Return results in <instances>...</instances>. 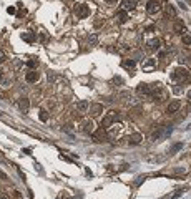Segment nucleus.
Here are the masks:
<instances>
[{"mask_svg":"<svg viewBox=\"0 0 191 199\" xmlns=\"http://www.w3.org/2000/svg\"><path fill=\"white\" fill-rule=\"evenodd\" d=\"M190 78V73H188L186 68H176V70H173L171 73H169V80L171 82H186V80Z\"/></svg>","mask_w":191,"mask_h":199,"instance_id":"f257e3e1","label":"nucleus"},{"mask_svg":"<svg viewBox=\"0 0 191 199\" xmlns=\"http://www.w3.org/2000/svg\"><path fill=\"white\" fill-rule=\"evenodd\" d=\"M115 120H120V116L115 113V111H110V113L106 114V116H103V120H101V128H103V129L110 128Z\"/></svg>","mask_w":191,"mask_h":199,"instance_id":"f03ea898","label":"nucleus"},{"mask_svg":"<svg viewBox=\"0 0 191 199\" xmlns=\"http://www.w3.org/2000/svg\"><path fill=\"white\" fill-rule=\"evenodd\" d=\"M160 10H161V4L158 0H148L146 2V12L150 15H156Z\"/></svg>","mask_w":191,"mask_h":199,"instance_id":"7ed1b4c3","label":"nucleus"},{"mask_svg":"<svg viewBox=\"0 0 191 199\" xmlns=\"http://www.w3.org/2000/svg\"><path fill=\"white\" fill-rule=\"evenodd\" d=\"M75 13L78 18H87L88 15H90V7H87V5H83V4H78V5H75Z\"/></svg>","mask_w":191,"mask_h":199,"instance_id":"20e7f679","label":"nucleus"},{"mask_svg":"<svg viewBox=\"0 0 191 199\" xmlns=\"http://www.w3.org/2000/svg\"><path fill=\"white\" fill-rule=\"evenodd\" d=\"M141 68H143V71H151L156 68V60L155 58H146V60L141 61Z\"/></svg>","mask_w":191,"mask_h":199,"instance_id":"39448f33","label":"nucleus"},{"mask_svg":"<svg viewBox=\"0 0 191 199\" xmlns=\"http://www.w3.org/2000/svg\"><path fill=\"white\" fill-rule=\"evenodd\" d=\"M120 7H121V10H125V12H131V10L136 8V0H121Z\"/></svg>","mask_w":191,"mask_h":199,"instance_id":"423d86ee","label":"nucleus"},{"mask_svg":"<svg viewBox=\"0 0 191 199\" xmlns=\"http://www.w3.org/2000/svg\"><path fill=\"white\" fill-rule=\"evenodd\" d=\"M38 78H40V75L37 73V70H30L28 73L25 75V82L27 83H37Z\"/></svg>","mask_w":191,"mask_h":199,"instance_id":"0eeeda50","label":"nucleus"},{"mask_svg":"<svg viewBox=\"0 0 191 199\" xmlns=\"http://www.w3.org/2000/svg\"><path fill=\"white\" fill-rule=\"evenodd\" d=\"M180 108H181V103L178 101V100H175V101H171V103L168 105V108H166V113H168V114H173V113H176Z\"/></svg>","mask_w":191,"mask_h":199,"instance_id":"6e6552de","label":"nucleus"},{"mask_svg":"<svg viewBox=\"0 0 191 199\" xmlns=\"http://www.w3.org/2000/svg\"><path fill=\"white\" fill-rule=\"evenodd\" d=\"M168 131H171V128H166V126H161V128H160L158 131H155V133L151 135V139H153V141H156V139H160L163 135H166Z\"/></svg>","mask_w":191,"mask_h":199,"instance_id":"1a4fd4ad","label":"nucleus"},{"mask_svg":"<svg viewBox=\"0 0 191 199\" xmlns=\"http://www.w3.org/2000/svg\"><path fill=\"white\" fill-rule=\"evenodd\" d=\"M116 22H118L120 25H123V23H126V20H128V12H125V10H118L116 12Z\"/></svg>","mask_w":191,"mask_h":199,"instance_id":"9d476101","label":"nucleus"},{"mask_svg":"<svg viewBox=\"0 0 191 199\" xmlns=\"http://www.w3.org/2000/svg\"><path fill=\"white\" fill-rule=\"evenodd\" d=\"M160 45H161V42H160V38H156V37L146 42L148 50H160Z\"/></svg>","mask_w":191,"mask_h":199,"instance_id":"9b49d317","label":"nucleus"},{"mask_svg":"<svg viewBox=\"0 0 191 199\" xmlns=\"http://www.w3.org/2000/svg\"><path fill=\"white\" fill-rule=\"evenodd\" d=\"M88 108H90V103H88L87 100H82V101H78V103H76V110H78L80 113H87Z\"/></svg>","mask_w":191,"mask_h":199,"instance_id":"f8f14e48","label":"nucleus"},{"mask_svg":"<svg viewBox=\"0 0 191 199\" xmlns=\"http://www.w3.org/2000/svg\"><path fill=\"white\" fill-rule=\"evenodd\" d=\"M136 93L138 95H150V85H146V83H140V85L136 86Z\"/></svg>","mask_w":191,"mask_h":199,"instance_id":"ddd939ff","label":"nucleus"},{"mask_svg":"<svg viewBox=\"0 0 191 199\" xmlns=\"http://www.w3.org/2000/svg\"><path fill=\"white\" fill-rule=\"evenodd\" d=\"M28 106H30L28 98H20V100H18V108H20L23 113H27V111H28Z\"/></svg>","mask_w":191,"mask_h":199,"instance_id":"4468645a","label":"nucleus"},{"mask_svg":"<svg viewBox=\"0 0 191 199\" xmlns=\"http://www.w3.org/2000/svg\"><path fill=\"white\" fill-rule=\"evenodd\" d=\"M83 131L88 133V135H90V133H95V124H93V121H91V120H87V121H85V123H83Z\"/></svg>","mask_w":191,"mask_h":199,"instance_id":"2eb2a0df","label":"nucleus"},{"mask_svg":"<svg viewBox=\"0 0 191 199\" xmlns=\"http://www.w3.org/2000/svg\"><path fill=\"white\" fill-rule=\"evenodd\" d=\"M22 40H23V42H27V43H33L37 40V35H35V33H30V32L22 33Z\"/></svg>","mask_w":191,"mask_h":199,"instance_id":"dca6fc26","label":"nucleus"},{"mask_svg":"<svg viewBox=\"0 0 191 199\" xmlns=\"http://www.w3.org/2000/svg\"><path fill=\"white\" fill-rule=\"evenodd\" d=\"M141 139H143V136L138 135V133H135V135H131L130 138H128V143H130V144H140Z\"/></svg>","mask_w":191,"mask_h":199,"instance_id":"f3484780","label":"nucleus"},{"mask_svg":"<svg viewBox=\"0 0 191 199\" xmlns=\"http://www.w3.org/2000/svg\"><path fill=\"white\" fill-rule=\"evenodd\" d=\"M106 138V133H105V129L101 128L100 131H97V133H93V139L97 143H100V141H103V139Z\"/></svg>","mask_w":191,"mask_h":199,"instance_id":"a211bd4d","label":"nucleus"},{"mask_svg":"<svg viewBox=\"0 0 191 199\" xmlns=\"http://www.w3.org/2000/svg\"><path fill=\"white\" fill-rule=\"evenodd\" d=\"M135 65H136V63H135V60H131V58H130V60H123L121 61V67L125 68V70H133Z\"/></svg>","mask_w":191,"mask_h":199,"instance_id":"6ab92c4d","label":"nucleus"},{"mask_svg":"<svg viewBox=\"0 0 191 199\" xmlns=\"http://www.w3.org/2000/svg\"><path fill=\"white\" fill-rule=\"evenodd\" d=\"M103 111V106L101 105H91V108H90V113L93 114V116H98V114Z\"/></svg>","mask_w":191,"mask_h":199,"instance_id":"aec40b11","label":"nucleus"},{"mask_svg":"<svg viewBox=\"0 0 191 199\" xmlns=\"http://www.w3.org/2000/svg\"><path fill=\"white\" fill-rule=\"evenodd\" d=\"M165 12H166L168 17H176V10L173 8V5H171V4H166L165 5Z\"/></svg>","mask_w":191,"mask_h":199,"instance_id":"412c9836","label":"nucleus"},{"mask_svg":"<svg viewBox=\"0 0 191 199\" xmlns=\"http://www.w3.org/2000/svg\"><path fill=\"white\" fill-rule=\"evenodd\" d=\"M181 38H183V43L186 46H191V33H183V37H181Z\"/></svg>","mask_w":191,"mask_h":199,"instance_id":"4be33fe9","label":"nucleus"},{"mask_svg":"<svg viewBox=\"0 0 191 199\" xmlns=\"http://www.w3.org/2000/svg\"><path fill=\"white\" fill-rule=\"evenodd\" d=\"M27 67L32 68V70H35V68L38 67V60H28L27 61Z\"/></svg>","mask_w":191,"mask_h":199,"instance_id":"5701e85b","label":"nucleus"},{"mask_svg":"<svg viewBox=\"0 0 191 199\" xmlns=\"http://www.w3.org/2000/svg\"><path fill=\"white\" fill-rule=\"evenodd\" d=\"M175 32H178V33H181V32H183V23H181V22L175 23Z\"/></svg>","mask_w":191,"mask_h":199,"instance_id":"b1692460","label":"nucleus"},{"mask_svg":"<svg viewBox=\"0 0 191 199\" xmlns=\"http://www.w3.org/2000/svg\"><path fill=\"white\" fill-rule=\"evenodd\" d=\"M40 120H42V121H47V120H48V113H47L45 110L40 111Z\"/></svg>","mask_w":191,"mask_h":199,"instance_id":"393cba45","label":"nucleus"},{"mask_svg":"<svg viewBox=\"0 0 191 199\" xmlns=\"http://www.w3.org/2000/svg\"><path fill=\"white\" fill-rule=\"evenodd\" d=\"M88 43L95 45V43H97V35H90V37H88Z\"/></svg>","mask_w":191,"mask_h":199,"instance_id":"a878e982","label":"nucleus"},{"mask_svg":"<svg viewBox=\"0 0 191 199\" xmlns=\"http://www.w3.org/2000/svg\"><path fill=\"white\" fill-rule=\"evenodd\" d=\"M5 58H7V57H5V52H4V50H0V63H4Z\"/></svg>","mask_w":191,"mask_h":199,"instance_id":"bb28decb","label":"nucleus"},{"mask_svg":"<svg viewBox=\"0 0 191 199\" xmlns=\"http://www.w3.org/2000/svg\"><path fill=\"white\" fill-rule=\"evenodd\" d=\"M63 131H67V133H72V124H67V126H63Z\"/></svg>","mask_w":191,"mask_h":199,"instance_id":"cd10ccee","label":"nucleus"},{"mask_svg":"<svg viewBox=\"0 0 191 199\" xmlns=\"http://www.w3.org/2000/svg\"><path fill=\"white\" fill-rule=\"evenodd\" d=\"M7 12H8V13H10V15H13V13H15V12H17V10H15V7H8V8H7Z\"/></svg>","mask_w":191,"mask_h":199,"instance_id":"c85d7f7f","label":"nucleus"},{"mask_svg":"<svg viewBox=\"0 0 191 199\" xmlns=\"http://www.w3.org/2000/svg\"><path fill=\"white\" fill-rule=\"evenodd\" d=\"M113 82H115V83H118V85H121V83H123V80H121V78H113Z\"/></svg>","mask_w":191,"mask_h":199,"instance_id":"c756f323","label":"nucleus"},{"mask_svg":"<svg viewBox=\"0 0 191 199\" xmlns=\"http://www.w3.org/2000/svg\"><path fill=\"white\" fill-rule=\"evenodd\" d=\"M105 2H106V4H110V5H113V4H116L118 0H105Z\"/></svg>","mask_w":191,"mask_h":199,"instance_id":"7c9ffc66","label":"nucleus"},{"mask_svg":"<svg viewBox=\"0 0 191 199\" xmlns=\"http://www.w3.org/2000/svg\"><path fill=\"white\" fill-rule=\"evenodd\" d=\"M0 179H7V174L2 173V171H0Z\"/></svg>","mask_w":191,"mask_h":199,"instance_id":"2f4dec72","label":"nucleus"},{"mask_svg":"<svg viewBox=\"0 0 191 199\" xmlns=\"http://www.w3.org/2000/svg\"><path fill=\"white\" fill-rule=\"evenodd\" d=\"M165 55H166V53H165V52H163V50H160V53H158V57H160V58H163V57H165Z\"/></svg>","mask_w":191,"mask_h":199,"instance_id":"473e14b6","label":"nucleus"},{"mask_svg":"<svg viewBox=\"0 0 191 199\" xmlns=\"http://www.w3.org/2000/svg\"><path fill=\"white\" fill-rule=\"evenodd\" d=\"M188 100H190V101H191V90H190V91H188Z\"/></svg>","mask_w":191,"mask_h":199,"instance_id":"72a5a7b5","label":"nucleus"},{"mask_svg":"<svg viewBox=\"0 0 191 199\" xmlns=\"http://www.w3.org/2000/svg\"><path fill=\"white\" fill-rule=\"evenodd\" d=\"M0 199H7V198H5V196H0Z\"/></svg>","mask_w":191,"mask_h":199,"instance_id":"f704fd0d","label":"nucleus"},{"mask_svg":"<svg viewBox=\"0 0 191 199\" xmlns=\"http://www.w3.org/2000/svg\"><path fill=\"white\" fill-rule=\"evenodd\" d=\"M0 78H2V71H0Z\"/></svg>","mask_w":191,"mask_h":199,"instance_id":"c9c22d12","label":"nucleus"}]
</instances>
